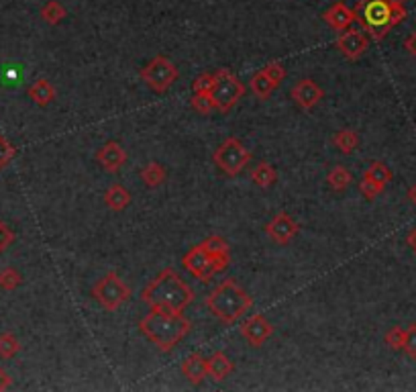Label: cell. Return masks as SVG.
Segmentation results:
<instances>
[{
	"instance_id": "1",
	"label": "cell",
	"mask_w": 416,
	"mask_h": 392,
	"mask_svg": "<svg viewBox=\"0 0 416 392\" xmlns=\"http://www.w3.org/2000/svg\"><path fill=\"white\" fill-rule=\"evenodd\" d=\"M192 323L182 314V311H165L156 309L139 321V331L149 343H154L161 354H170L180 341L190 333Z\"/></svg>"
},
{
	"instance_id": "2",
	"label": "cell",
	"mask_w": 416,
	"mask_h": 392,
	"mask_svg": "<svg viewBox=\"0 0 416 392\" xmlns=\"http://www.w3.org/2000/svg\"><path fill=\"white\" fill-rule=\"evenodd\" d=\"M192 300H194V290L172 268L159 272L141 292V303L165 311H184Z\"/></svg>"
},
{
	"instance_id": "3",
	"label": "cell",
	"mask_w": 416,
	"mask_h": 392,
	"mask_svg": "<svg viewBox=\"0 0 416 392\" xmlns=\"http://www.w3.org/2000/svg\"><path fill=\"white\" fill-rule=\"evenodd\" d=\"M205 307L225 325H233L253 307V296L235 278H227L205 298Z\"/></svg>"
},
{
	"instance_id": "4",
	"label": "cell",
	"mask_w": 416,
	"mask_h": 392,
	"mask_svg": "<svg viewBox=\"0 0 416 392\" xmlns=\"http://www.w3.org/2000/svg\"><path fill=\"white\" fill-rule=\"evenodd\" d=\"M355 10V21L364 27L373 41H382L394 27L406 19V6H390L388 0H359Z\"/></svg>"
},
{
	"instance_id": "5",
	"label": "cell",
	"mask_w": 416,
	"mask_h": 392,
	"mask_svg": "<svg viewBox=\"0 0 416 392\" xmlns=\"http://www.w3.org/2000/svg\"><path fill=\"white\" fill-rule=\"evenodd\" d=\"M208 96H210L214 110L225 115L245 96V84L227 68H218L214 72V84H212Z\"/></svg>"
},
{
	"instance_id": "6",
	"label": "cell",
	"mask_w": 416,
	"mask_h": 392,
	"mask_svg": "<svg viewBox=\"0 0 416 392\" xmlns=\"http://www.w3.org/2000/svg\"><path fill=\"white\" fill-rule=\"evenodd\" d=\"M131 290L117 272H108L106 276H103L94 286H92V296L101 303L104 311L108 313H114L119 311L125 303H129Z\"/></svg>"
},
{
	"instance_id": "7",
	"label": "cell",
	"mask_w": 416,
	"mask_h": 392,
	"mask_svg": "<svg viewBox=\"0 0 416 392\" xmlns=\"http://www.w3.org/2000/svg\"><path fill=\"white\" fill-rule=\"evenodd\" d=\"M212 161L214 166L227 174V176H239L243 172V168L251 161V152L237 139V137H229L225 139L212 154Z\"/></svg>"
},
{
	"instance_id": "8",
	"label": "cell",
	"mask_w": 416,
	"mask_h": 392,
	"mask_svg": "<svg viewBox=\"0 0 416 392\" xmlns=\"http://www.w3.org/2000/svg\"><path fill=\"white\" fill-rule=\"evenodd\" d=\"M141 80L154 90L157 94H165L172 84H176V80L180 78V72L176 68V64L165 57V55H156L154 59H149L141 72H139Z\"/></svg>"
},
{
	"instance_id": "9",
	"label": "cell",
	"mask_w": 416,
	"mask_h": 392,
	"mask_svg": "<svg viewBox=\"0 0 416 392\" xmlns=\"http://www.w3.org/2000/svg\"><path fill=\"white\" fill-rule=\"evenodd\" d=\"M265 233L267 237L278 243V245H288L294 237L300 233V225L296 223L294 217H290L288 212H278L267 225H265Z\"/></svg>"
},
{
	"instance_id": "10",
	"label": "cell",
	"mask_w": 416,
	"mask_h": 392,
	"mask_svg": "<svg viewBox=\"0 0 416 392\" xmlns=\"http://www.w3.org/2000/svg\"><path fill=\"white\" fill-rule=\"evenodd\" d=\"M337 50L349 61H355V59H359L365 52H367V48H369V37L365 35L364 31H357V29H347V31H343L341 35H339L337 39Z\"/></svg>"
},
{
	"instance_id": "11",
	"label": "cell",
	"mask_w": 416,
	"mask_h": 392,
	"mask_svg": "<svg viewBox=\"0 0 416 392\" xmlns=\"http://www.w3.org/2000/svg\"><path fill=\"white\" fill-rule=\"evenodd\" d=\"M241 335L251 347H261L265 341L274 335V325L261 313L251 314L243 325H241Z\"/></svg>"
},
{
	"instance_id": "12",
	"label": "cell",
	"mask_w": 416,
	"mask_h": 392,
	"mask_svg": "<svg viewBox=\"0 0 416 392\" xmlns=\"http://www.w3.org/2000/svg\"><path fill=\"white\" fill-rule=\"evenodd\" d=\"M182 266L186 272H190L192 276H196L200 282H208V280L214 276V272H212V268H210V260H208L207 249H205L202 243L194 245L190 252L184 254Z\"/></svg>"
},
{
	"instance_id": "13",
	"label": "cell",
	"mask_w": 416,
	"mask_h": 392,
	"mask_svg": "<svg viewBox=\"0 0 416 392\" xmlns=\"http://www.w3.org/2000/svg\"><path fill=\"white\" fill-rule=\"evenodd\" d=\"M292 101L300 106L302 110H312L314 106L318 105L325 96V90L314 82L312 78H304L294 84L292 92H290Z\"/></svg>"
},
{
	"instance_id": "14",
	"label": "cell",
	"mask_w": 416,
	"mask_h": 392,
	"mask_svg": "<svg viewBox=\"0 0 416 392\" xmlns=\"http://www.w3.org/2000/svg\"><path fill=\"white\" fill-rule=\"evenodd\" d=\"M96 161L103 166L104 172L108 174H117L121 172V168L127 164V150L119 143V141H106L103 147L96 152Z\"/></svg>"
},
{
	"instance_id": "15",
	"label": "cell",
	"mask_w": 416,
	"mask_h": 392,
	"mask_svg": "<svg viewBox=\"0 0 416 392\" xmlns=\"http://www.w3.org/2000/svg\"><path fill=\"white\" fill-rule=\"evenodd\" d=\"M322 21L331 27L333 31H347L349 27L355 23V10H351L345 2H335L322 13Z\"/></svg>"
},
{
	"instance_id": "16",
	"label": "cell",
	"mask_w": 416,
	"mask_h": 392,
	"mask_svg": "<svg viewBox=\"0 0 416 392\" xmlns=\"http://www.w3.org/2000/svg\"><path fill=\"white\" fill-rule=\"evenodd\" d=\"M180 370H182V376L190 384L198 386V384L208 376L207 358H205L202 354L196 351V354H192V356H188V358L184 360Z\"/></svg>"
},
{
	"instance_id": "17",
	"label": "cell",
	"mask_w": 416,
	"mask_h": 392,
	"mask_svg": "<svg viewBox=\"0 0 416 392\" xmlns=\"http://www.w3.org/2000/svg\"><path fill=\"white\" fill-rule=\"evenodd\" d=\"M207 370L208 376L214 382H223L225 378H229L235 372V364L225 351H214L207 360Z\"/></svg>"
},
{
	"instance_id": "18",
	"label": "cell",
	"mask_w": 416,
	"mask_h": 392,
	"mask_svg": "<svg viewBox=\"0 0 416 392\" xmlns=\"http://www.w3.org/2000/svg\"><path fill=\"white\" fill-rule=\"evenodd\" d=\"M27 94H29V99L35 105L45 108L47 105H52L53 99H55V88H53V84L47 78H37L29 86Z\"/></svg>"
},
{
	"instance_id": "19",
	"label": "cell",
	"mask_w": 416,
	"mask_h": 392,
	"mask_svg": "<svg viewBox=\"0 0 416 392\" xmlns=\"http://www.w3.org/2000/svg\"><path fill=\"white\" fill-rule=\"evenodd\" d=\"M104 205L114 212H123L131 205V192L121 184H112L104 192Z\"/></svg>"
},
{
	"instance_id": "20",
	"label": "cell",
	"mask_w": 416,
	"mask_h": 392,
	"mask_svg": "<svg viewBox=\"0 0 416 392\" xmlns=\"http://www.w3.org/2000/svg\"><path fill=\"white\" fill-rule=\"evenodd\" d=\"M362 178L373 182L378 188H382V190H386V186H388V182L392 180V170L384 161H371V164L365 168Z\"/></svg>"
},
{
	"instance_id": "21",
	"label": "cell",
	"mask_w": 416,
	"mask_h": 392,
	"mask_svg": "<svg viewBox=\"0 0 416 392\" xmlns=\"http://www.w3.org/2000/svg\"><path fill=\"white\" fill-rule=\"evenodd\" d=\"M139 176H141L143 184L149 186V188L161 186V184L168 180V172H165V168H163L159 161H149V164L139 172Z\"/></svg>"
},
{
	"instance_id": "22",
	"label": "cell",
	"mask_w": 416,
	"mask_h": 392,
	"mask_svg": "<svg viewBox=\"0 0 416 392\" xmlns=\"http://www.w3.org/2000/svg\"><path fill=\"white\" fill-rule=\"evenodd\" d=\"M251 180L258 184L260 188H269V186L278 182V172L274 170V166L269 161H260L251 170Z\"/></svg>"
},
{
	"instance_id": "23",
	"label": "cell",
	"mask_w": 416,
	"mask_h": 392,
	"mask_svg": "<svg viewBox=\"0 0 416 392\" xmlns=\"http://www.w3.org/2000/svg\"><path fill=\"white\" fill-rule=\"evenodd\" d=\"M333 143H335V147H337L341 154L349 156V154H353L357 150L359 137H357V133L353 129H339L333 135Z\"/></svg>"
},
{
	"instance_id": "24",
	"label": "cell",
	"mask_w": 416,
	"mask_h": 392,
	"mask_svg": "<svg viewBox=\"0 0 416 392\" xmlns=\"http://www.w3.org/2000/svg\"><path fill=\"white\" fill-rule=\"evenodd\" d=\"M327 182L329 186L335 190V192H343V190H347L351 182H353V176H351V172L345 168V166H335L329 174H327Z\"/></svg>"
},
{
	"instance_id": "25",
	"label": "cell",
	"mask_w": 416,
	"mask_h": 392,
	"mask_svg": "<svg viewBox=\"0 0 416 392\" xmlns=\"http://www.w3.org/2000/svg\"><path fill=\"white\" fill-rule=\"evenodd\" d=\"M251 92L260 99V101H267L269 96H272V92L276 90V86L272 84V80L265 76V72L260 70V72H255L253 76H251Z\"/></svg>"
},
{
	"instance_id": "26",
	"label": "cell",
	"mask_w": 416,
	"mask_h": 392,
	"mask_svg": "<svg viewBox=\"0 0 416 392\" xmlns=\"http://www.w3.org/2000/svg\"><path fill=\"white\" fill-rule=\"evenodd\" d=\"M66 17H68V10H66L64 4L57 2V0H50V2L41 8V19H43L47 25H57V23H61Z\"/></svg>"
},
{
	"instance_id": "27",
	"label": "cell",
	"mask_w": 416,
	"mask_h": 392,
	"mask_svg": "<svg viewBox=\"0 0 416 392\" xmlns=\"http://www.w3.org/2000/svg\"><path fill=\"white\" fill-rule=\"evenodd\" d=\"M21 351V341L17 340L15 333H2L0 335V358L13 360Z\"/></svg>"
},
{
	"instance_id": "28",
	"label": "cell",
	"mask_w": 416,
	"mask_h": 392,
	"mask_svg": "<svg viewBox=\"0 0 416 392\" xmlns=\"http://www.w3.org/2000/svg\"><path fill=\"white\" fill-rule=\"evenodd\" d=\"M23 284V276L17 268H4L0 270V288L10 292V290H17V288Z\"/></svg>"
},
{
	"instance_id": "29",
	"label": "cell",
	"mask_w": 416,
	"mask_h": 392,
	"mask_svg": "<svg viewBox=\"0 0 416 392\" xmlns=\"http://www.w3.org/2000/svg\"><path fill=\"white\" fill-rule=\"evenodd\" d=\"M404 337H406V329H402V327H392L388 329V333L384 335V341H386V345L394 349V351H398V349H402V345H404Z\"/></svg>"
},
{
	"instance_id": "30",
	"label": "cell",
	"mask_w": 416,
	"mask_h": 392,
	"mask_svg": "<svg viewBox=\"0 0 416 392\" xmlns=\"http://www.w3.org/2000/svg\"><path fill=\"white\" fill-rule=\"evenodd\" d=\"M263 72H265V76L272 80V84L278 88L280 84H282V80L286 78V70H284V66L280 64V61H269L265 68H261Z\"/></svg>"
},
{
	"instance_id": "31",
	"label": "cell",
	"mask_w": 416,
	"mask_h": 392,
	"mask_svg": "<svg viewBox=\"0 0 416 392\" xmlns=\"http://www.w3.org/2000/svg\"><path fill=\"white\" fill-rule=\"evenodd\" d=\"M402 349H404V354H406L410 360H416V323L406 327V337H404Z\"/></svg>"
},
{
	"instance_id": "32",
	"label": "cell",
	"mask_w": 416,
	"mask_h": 392,
	"mask_svg": "<svg viewBox=\"0 0 416 392\" xmlns=\"http://www.w3.org/2000/svg\"><path fill=\"white\" fill-rule=\"evenodd\" d=\"M212 84H214V74L205 72V74H200L198 78L192 82V90H194V94H208Z\"/></svg>"
},
{
	"instance_id": "33",
	"label": "cell",
	"mask_w": 416,
	"mask_h": 392,
	"mask_svg": "<svg viewBox=\"0 0 416 392\" xmlns=\"http://www.w3.org/2000/svg\"><path fill=\"white\" fill-rule=\"evenodd\" d=\"M15 154H17L15 145H10V143L2 137V133H0V172L8 166V161L15 157Z\"/></svg>"
},
{
	"instance_id": "34",
	"label": "cell",
	"mask_w": 416,
	"mask_h": 392,
	"mask_svg": "<svg viewBox=\"0 0 416 392\" xmlns=\"http://www.w3.org/2000/svg\"><path fill=\"white\" fill-rule=\"evenodd\" d=\"M190 106H192L194 110L202 112V115H208V112L214 110V106L210 103V96H208V94H194L192 101H190Z\"/></svg>"
},
{
	"instance_id": "35",
	"label": "cell",
	"mask_w": 416,
	"mask_h": 392,
	"mask_svg": "<svg viewBox=\"0 0 416 392\" xmlns=\"http://www.w3.org/2000/svg\"><path fill=\"white\" fill-rule=\"evenodd\" d=\"M202 245H205V249H207L208 254H212V252H229V243L218 235L207 237L202 241Z\"/></svg>"
},
{
	"instance_id": "36",
	"label": "cell",
	"mask_w": 416,
	"mask_h": 392,
	"mask_svg": "<svg viewBox=\"0 0 416 392\" xmlns=\"http://www.w3.org/2000/svg\"><path fill=\"white\" fill-rule=\"evenodd\" d=\"M13 243H15V231L4 221H0V254H4Z\"/></svg>"
},
{
	"instance_id": "37",
	"label": "cell",
	"mask_w": 416,
	"mask_h": 392,
	"mask_svg": "<svg viewBox=\"0 0 416 392\" xmlns=\"http://www.w3.org/2000/svg\"><path fill=\"white\" fill-rule=\"evenodd\" d=\"M359 192L364 194L367 201H373V198H378L384 190H382V188H378L373 182H369V180L362 178V182H359Z\"/></svg>"
},
{
	"instance_id": "38",
	"label": "cell",
	"mask_w": 416,
	"mask_h": 392,
	"mask_svg": "<svg viewBox=\"0 0 416 392\" xmlns=\"http://www.w3.org/2000/svg\"><path fill=\"white\" fill-rule=\"evenodd\" d=\"M404 50L410 53V55H415L416 57V31L415 33H410V35L404 39Z\"/></svg>"
},
{
	"instance_id": "39",
	"label": "cell",
	"mask_w": 416,
	"mask_h": 392,
	"mask_svg": "<svg viewBox=\"0 0 416 392\" xmlns=\"http://www.w3.org/2000/svg\"><path fill=\"white\" fill-rule=\"evenodd\" d=\"M10 384H13V380H10V376L0 368V392L8 391L10 389Z\"/></svg>"
},
{
	"instance_id": "40",
	"label": "cell",
	"mask_w": 416,
	"mask_h": 392,
	"mask_svg": "<svg viewBox=\"0 0 416 392\" xmlns=\"http://www.w3.org/2000/svg\"><path fill=\"white\" fill-rule=\"evenodd\" d=\"M406 245H408V247H410V249L416 254V227L410 231V233H408V235H406Z\"/></svg>"
},
{
	"instance_id": "41",
	"label": "cell",
	"mask_w": 416,
	"mask_h": 392,
	"mask_svg": "<svg viewBox=\"0 0 416 392\" xmlns=\"http://www.w3.org/2000/svg\"><path fill=\"white\" fill-rule=\"evenodd\" d=\"M408 198H410V203L416 207V184L410 188V190H408Z\"/></svg>"
},
{
	"instance_id": "42",
	"label": "cell",
	"mask_w": 416,
	"mask_h": 392,
	"mask_svg": "<svg viewBox=\"0 0 416 392\" xmlns=\"http://www.w3.org/2000/svg\"><path fill=\"white\" fill-rule=\"evenodd\" d=\"M390 6H406V0H388Z\"/></svg>"
}]
</instances>
